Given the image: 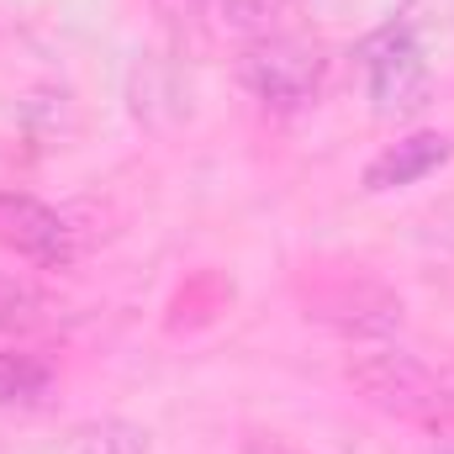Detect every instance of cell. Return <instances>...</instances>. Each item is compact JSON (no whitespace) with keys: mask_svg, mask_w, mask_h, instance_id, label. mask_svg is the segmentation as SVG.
Listing matches in <instances>:
<instances>
[{"mask_svg":"<svg viewBox=\"0 0 454 454\" xmlns=\"http://www.w3.org/2000/svg\"><path fill=\"white\" fill-rule=\"evenodd\" d=\"M343 380L386 418H407V423H428L439 407V370H428L418 354L396 348V343H375L348 354Z\"/></svg>","mask_w":454,"mask_h":454,"instance_id":"277c9868","label":"cell"},{"mask_svg":"<svg viewBox=\"0 0 454 454\" xmlns=\"http://www.w3.org/2000/svg\"><path fill=\"white\" fill-rule=\"evenodd\" d=\"M423 428H454V370L439 375V407H434V418Z\"/></svg>","mask_w":454,"mask_h":454,"instance_id":"7c38bea8","label":"cell"},{"mask_svg":"<svg viewBox=\"0 0 454 454\" xmlns=\"http://www.w3.org/2000/svg\"><path fill=\"white\" fill-rule=\"evenodd\" d=\"M423 454H454V428H428V450Z\"/></svg>","mask_w":454,"mask_h":454,"instance_id":"4fadbf2b","label":"cell"},{"mask_svg":"<svg viewBox=\"0 0 454 454\" xmlns=\"http://www.w3.org/2000/svg\"><path fill=\"white\" fill-rule=\"evenodd\" d=\"M238 80L270 112L280 116L307 112L328 85V53L317 43H307V37H291V32L248 37L243 53H238Z\"/></svg>","mask_w":454,"mask_h":454,"instance_id":"3957f363","label":"cell"},{"mask_svg":"<svg viewBox=\"0 0 454 454\" xmlns=\"http://www.w3.org/2000/svg\"><path fill=\"white\" fill-rule=\"evenodd\" d=\"M217 11H223L227 27H238V32H248V37H270V32H280V21L296 11V0H217Z\"/></svg>","mask_w":454,"mask_h":454,"instance_id":"30bf717a","label":"cell"},{"mask_svg":"<svg viewBox=\"0 0 454 454\" xmlns=\"http://www.w3.org/2000/svg\"><path fill=\"white\" fill-rule=\"evenodd\" d=\"M0 248L37 270H69L74 264V227L48 201L27 191H0Z\"/></svg>","mask_w":454,"mask_h":454,"instance_id":"5b68a950","label":"cell"},{"mask_svg":"<svg viewBox=\"0 0 454 454\" xmlns=\"http://www.w3.org/2000/svg\"><path fill=\"white\" fill-rule=\"evenodd\" d=\"M53 323H59L53 296H43L27 275H0V333L32 339V333H48Z\"/></svg>","mask_w":454,"mask_h":454,"instance_id":"52a82bcc","label":"cell"},{"mask_svg":"<svg viewBox=\"0 0 454 454\" xmlns=\"http://www.w3.org/2000/svg\"><path fill=\"white\" fill-rule=\"evenodd\" d=\"M238 454H307L301 444L280 439V434H243V450Z\"/></svg>","mask_w":454,"mask_h":454,"instance_id":"8fae6325","label":"cell"},{"mask_svg":"<svg viewBox=\"0 0 454 454\" xmlns=\"http://www.w3.org/2000/svg\"><path fill=\"white\" fill-rule=\"evenodd\" d=\"M450 159H454V137H450V132L423 127V132H407V137L386 143V148L364 164L359 185H364V196H391V191L423 185V180H428V175H439Z\"/></svg>","mask_w":454,"mask_h":454,"instance_id":"8992f818","label":"cell"},{"mask_svg":"<svg viewBox=\"0 0 454 454\" xmlns=\"http://www.w3.org/2000/svg\"><path fill=\"white\" fill-rule=\"evenodd\" d=\"M53 386V364L32 348H0V407H32Z\"/></svg>","mask_w":454,"mask_h":454,"instance_id":"ba28073f","label":"cell"},{"mask_svg":"<svg viewBox=\"0 0 454 454\" xmlns=\"http://www.w3.org/2000/svg\"><path fill=\"white\" fill-rule=\"evenodd\" d=\"M59 454H148V428H137L127 418H90V423L69 428Z\"/></svg>","mask_w":454,"mask_h":454,"instance_id":"9c48e42d","label":"cell"},{"mask_svg":"<svg viewBox=\"0 0 454 454\" xmlns=\"http://www.w3.org/2000/svg\"><path fill=\"white\" fill-rule=\"evenodd\" d=\"M354 59H359V74H364V96H370V106L375 116H418L428 106V90H434V74H428V53H423V43H418V27H412V16H386L359 48H354Z\"/></svg>","mask_w":454,"mask_h":454,"instance_id":"7a4b0ae2","label":"cell"},{"mask_svg":"<svg viewBox=\"0 0 454 454\" xmlns=\"http://www.w3.org/2000/svg\"><path fill=\"white\" fill-rule=\"evenodd\" d=\"M296 301H301V317L343 333V339H391L402 323H407V301L396 286H386L380 275L370 270H328V275H312V280H296Z\"/></svg>","mask_w":454,"mask_h":454,"instance_id":"6da1fadb","label":"cell"}]
</instances>
